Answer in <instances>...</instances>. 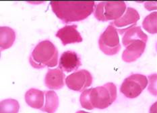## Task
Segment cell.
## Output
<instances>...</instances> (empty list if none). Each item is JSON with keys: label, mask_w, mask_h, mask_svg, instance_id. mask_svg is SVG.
Here are the masks:
<instances>
[{"label": "cell", "mask_w": 157, "mask_h": 113, "mask_svg": "<svg viewBox=\"0 0 157 113\" xmlns=\"http://www.w3.org/2000/svg\"><path fill=\"white\" fill-rule=\"evenodd\" d=\"M140 18V16L137 10L129 7L126 9L124 14L113 22H111V24L115 27L120 35H123L128 29L137 25V22Z\"/></svg>", "instance_id": "cell-8"}, {"label": "cell", "mask_w": 157, "mask_h": 113, "mask_svg": "<svg viewBox=\"0 0 157 113\" xmlns=\"http://www.w3.org/2000/svg\"><path fill=\"white\" fill-rule=\"evenodd\" d=\"M65 76L63 72L59 68L49 69L45 78V86L52 90H59L64 86Z\"/></svg>", "instance_id": "cell-12"}, {"label": "cell", "mask_w": 157, "mask_h": 113, "mask_svg": "<svg viewBox=\"0 0 157 113\" xmlns=\"http://www.w3.org/2000/svg\"><path fill=\"white\" fill-rule=\"evenodd\" d=\"M157 13L153 12L145 18L142 22V26L145 30L152 34L157 32Z\"/></svg>", "instance_id": "cell-17"}, {"label": "cell", "mask_w": 157, "mask_h": 113, "mask_svg": "<svg viewBox=\"0 0 157 113\" xmlns=\"http://www.w3.org/2000/svg\"><path fill=\"white\" fill-rule=\"evenodd\" d=\"M45 104L41 108L42 111L47 112H55L59 106V98L53 90L45 91Z\"/></svg>", "instance_id": "cell-16"}, {"label": "cell", "mask_w": 157, "mask_h": 113, "mask_svg": "<svg viewBox=\"0 0 157 113\" xmlns=\"http://www.w3.org/2000/svg\"><path fill=\"white\" fill-rule=\"evenodd\" d=\"M25 97L27 104L33 108L41 110L45 104V91L30 88L26 92Z\"/></svg>", "instance_id": "cell-13"}, {"label": "cell", "mask_w": 157, "mask_h": 113, "mask_svg": "<svg viewBox=\"0 0 157 113\" xmlns=\"http://www.w3.org/2000/svg\"><path fill=\"white\" fill-rule=\"evenodd\" d=\"M146 44L142 40H136L126 46L122 54V60L128 63L135 62L144 53L146 46Z\"/></svg>", "instance_id": "cell-11"}, {"label": "cell", "mask_w": 157, "mask_h": 113, "mask_svg": "<svg viewBox=\"0 0 157 113\" xmlns=\"http://www.w3.org/2000/svg\"><path fill=\"white\" fill-rule=\"evenodd\" d=\"M16 40L14 30L10 27L2 26L0 28V47L1 51L11 48Z\"/></svg>", "instance_id": "cell-15"}, {"label": "cell", "mask_w": 157, "mask_h": 113, "mask_svg": "<svg viewBox=\"0 0 157 113\" xmlns=\"http://www.w3.org/2000/svg\"><path fill=\"white\" fill-rule=\"evenodd\" d=\"M29 61L30 65L36 69L56 67L58 62V50L51 41H41L33 49Z\"/></svg>", "instance_id": "cell-2"}, {"label": "cell", "mask_w": 157, "mask_h": 113, "mask_svg": "<svg viewBox=\"0 0 157 113\" xmlns=\"http://www.w3.org/2000/svg\"><path fill=\"white\" fill-rule=\"evenodd\" d=\"M77 28L78 26L76 24L67 25L58 30L56 36L61 40L63 46L69 44L80 43L83 39Z\"/></svg>", "instance_id": "cell-10"}, {"label": "cell", "mask_w": 157, "mask_h": 113, "mask_svg": "<svg viewBox=\"0 0 157 113\" xmlns=\"http://www.w3.org/2000/svg\"><path fill=\"white\" fill-rule=\"evenodd\" d=\"M82 65L79 55L74 51H66L61 54L59 61V68L63 72H71L77 70Z\"/></svg>", "instance_id": "cell-9"}, {"label": "cell", "mask_w": 157, "mask_h": 113, "mask_svg": "<svg viewBox=\"0 0 157 113\" xmlns=\"http://www.w3.org/2000/svg\"><path fill=\"white\" fill-rule=\"evenodd\" d=\"M94 17L98 21L116 20L124 14L126 4L122 1H107L99 2L94 6Z\"/></svg>", "instance_id": "cell-4"}, {"label": "cell", "mask_w": 157, "mask_h": 113, "mask_svg": "<svg viewBox=\"0 0 157 113\" xmlns=\"http://www.w3.org/2000/svg\"><path fill=\"white\" fill-rule=\"evenodd\" d=\"M93 78L89 71L80 70L66 78V84L71 90L82 92L93 84Z\"/></svg>", "instance_id": "cell-7"}, {"label": "cell", "mask_w": 157, "mask_h": 113, "mask_svg": "<svg viewBox=\"0 0 157 113\" xmlns=\"http://www.w3.org/2000/svg\"><path fill=\"white\" fill-rule=\"evenodd\" d=\"M98 46L102 52L108 56H113L120 50L121 44L118 32L111 23L100 36Z\"/></svg>", "instance_id": "cell-6"}, {"label": "cell", "mask_w": 157, "mask_h": 113, "mask_svg": "<svg viewBox=\"0 0 157 113\" xmlns=\"http://www.w3.org/2000/svg\"><path fill=\"white\" fill-rule=\"evenodd\" d=\"M148 83V78L144 75L132 74L123 82L120 91L125 97L135 98L141 94Z\"/></svg>", "instance_id": "cell-5"}, {"label": "cell", "mask_w": 157, "mask_h": 113, "mask_svg": "<svg viewBox=\"0 0 157 113\" xmlns=\"http://www.w3.org/2000/svg\"><path fill=\"white\" fill-rule=\"evenodd\" d=\"M53 13L66 24L86 19L94 12V1H52Z\"/></svg>", "instance_id": "cell-1"}, {"label": "cell", "mask_w": 157, "mask_h": 113, "mask_svg": "<svg viewBox=\"0 0 157 113\" xmlns=\"http://www.w3.org/2000/svg\"><path fill=\"white\" fill-rule=\"evenodd\" d=\"M124 34L122 42L123 45L125 47L136 40H142L145 43L148 41V36L144 33L140 26H133L126 30Z\"/></svg>", "instance_id": "cell-14"}, {"label": "cell", "mask_w": 157, "mask_h": 113, "mask_svg": "<svg viewBox=\"0 0 157 113\" xmlns=\"http://www.w3.org/2000/svg\"><path fill=\"white\" fill-rule=\"evenodd\" d=\"M89 97L93 108L105 109L117 98V87L113 83L89 89Z\"/></svg>", "instance_id": "cell-3"}]
</instances>
